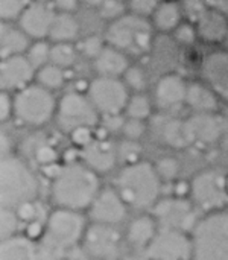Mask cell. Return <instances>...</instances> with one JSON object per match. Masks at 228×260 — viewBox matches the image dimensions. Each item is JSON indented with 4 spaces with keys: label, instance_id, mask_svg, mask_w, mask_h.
Returning a JSON list of instances; mask_svg holds the SVG:
<instances>
[{
    "label": "cell",
    "instance_id": "cell-20",
    "mask_svg": "<svg viewBox=\"0 0 228 260\" xmlns=\"http://www.w3.org/2000/svg\"><path fill=\"white\" fill-rule=\"evenodd\" d=\"M158 229L160 227L151 213H142L129 221L123 238L131 248L146 251L154 241Z\"/></svg>",
    "mask_w": 228,
    "mask_h": 260
},
{
    "label": "cell",
    "instance_id": "cell-38",
    "mask_svg": "<svg viewBox=\"0 0 228 260\" xmlns=\"http://www.w3.org/2000/svg\"><path fill=\"white\" fill-rule=\"evenodd\" d=\"M126 8L128 3H125L123 0H104L99 6V14L102 18L114 21L126 14Z\"/></svg>",
    "mask_w": 228,
    "mask_h": 260
},
{
    "label": "cell",
    "instance_id": "cell-58",
    "mask_svg": "<svg viewBox=\"0 0 228 260\" xmlns=\"http://www.w3.org/2000/svg\"><path fill=\"white\" fill-rule=\"evenodd\" d=\"M225 184H227V192H228V174H227V177H225Z\"/></svg>",
    "mask_w": 228,
    "mask_h": 260
},
{
    "label": "cell",
    "instance_id": "cell-43",
    "mask_svg": "<svg viewBox=\"0 0 228 260\" xmlns=\"http://www.w3.org/2000/svg\"><path fill=\"white\" fill-rule=\"evenodd\" d=\"M21 235L32 242H40L46 236V219H35L27 224H23Z\"/></svg>",
    "mask_w": 228,
    "mask_h": 260
},
{
    "label": "cell",
    "instance_id": "cell-34",
    "mask_svg": "<svg viewBox=\"0 0 228 260\" xmlns=\"http://www.w3.org/2000/svg\"><path fill=\"white\" fill-rule=\"evenodd\" d=\"M50 49H52V46H49L44 40H35L29 46V49L24 55L27 56L30 64L35 67V70H38L50 62Z\"/></svg>",
    "mask_w": 228,
    "mask_h": 260
},
{
    "label": "cell",
    "instance_id": "cell-21",
    "mask_svg": "<svg viewBox=\"0 0 228 260\" xmlns=\"http://www.w3.org/2000/svg\"><path fill=\"white\" fill-rule=\"evenodd\" d=\"M187 125L193 143H213L222 136L224 131L222 119L215 113H197L190 119H187Z\"/></svg>",
    "mask_w": 228,
    "mask_h": 260
},
{
    "label": "cell",
    "instance_id": "cell-37",
    "mask_svg": "<svg viewBox=\"0 0 228 260\" xmlns=\"http://www.w3.org/2000/svg\"><path fill=\"white\" fill-rule=\"evenodd\" d=\"M15 213L20 218L21 224H27L30 221H35V219H46L47 218V215L44 213V210H43L41 204L38 203V200L20 204L15 209Z\"/></svg>",
    "mask_w": 228,
    "mask_h": 260
},
{
    "label": "cell",
    "instance_id": "cell-6",
    "mask_svg": "<svg viewBox=\"0 0 228 260\" xmlns=\"http://www.w3.org/2000/svg\"><path fill=\"white\" fill-rule=\"evenodd\" d=\"M88 218L82 212L55 207L46 218V236L43 242L56 251H66L82 242Z\"/></svg>",
    "mask_w": 228,
    "mask_h": 260
},
{
    "label": "cell",
    "instance_id": "cell-44",
    "mask_svg": "<svg viewBox=\"0 0 228 260\" xmlns=\"http://www.w3.org/2000/svg\"><path fill=\"white\" fill-rule=\"evenodd\" d=\"M146 133V125L145 120H137V119H126L123 126H122V134L126 140H134L139 142Z\"/></svg>",
    "mask_w": 228,
    "mask_h": 260
},
{
    "label": "cell",
    "instance_id": "cell-17",
    "mask_svg": "<svg viewBox=\"0 0 228 260\" xmlns=\"http://www.w3.org/2000/svg\"><path fill=\"white\" fill-rule=\"evenodd\" d=\"M203 82H206L218 98L228 102V50L209 53L201 64Z\"/></svg>",
    "mask_w": 228,
    "mask_h": 260
},
{
    "label": "cell",
    "instance_id": "cell-46",
    "mask_svg": "<svg viewBox=\"0 0 228 260\" xmlns=\"http://www.w3.org/2000/svg\"><path fill=\"white\" fill-rule=\"evenodd\" d=\"M160 5V0H128V9L129 12L140 15V17H151L157 6Z\"/></svg>",
    "mask_w": 228,
    "mask_h": 260
},
{
    "label": "cell",
    "instance_id": "cell-60",
    "mask_svg": "<svg viewBox=\"0 0 228 260\" xmlns=\"http://www.w3.org/2000/svg\"><path fill=\"white\" fill-rule=\"evenodd\" d=\"M171 2H177V0H171Z\"/></svg>",
    "mask_w": 228,
    "mask_h": 260
},
{
    "label": "cell",
    "instance_id": "cell-42",
    "mask_svg": "<svg viewBox=\"0 0 228 260\" xmlns=\"http://www.w3.org/2000/svg\"><path fill=\"white\" fill-rule=\"evenodd\" d=\"M174 38L181 46H190V44H193L197 41V38H198V30H197L195 23H192V21L180 23L178 27L174 30Z\"/></svg>",
    "mask_w": 228,
    "mask_h": 260
},
{
    "label": "cell",
    "instance_id": "cell-28",
    "mask_svg": "<svg viewBox=\"0 0 228 260\" xmlns=\"http://www.w3.org/2000/svg\"><path fill=\"white\" fill-rule=\"evenodd\" d=\"M183 8L177 2L163 0L151 15L152 26L161 32H174L181 23Z\"/></svg>",
    "mask_w": 228,
    "mask_h": 260
},
{
    "label": "cell",
    "instance_id": "cell-30",
    "mask_svg": "<svg viewBox=\"0 0 228 260\" xmlns=\"http://www.w3.org/2000/svg\"><path fill=\"white\" fill-rule=\"evenodd\" d=\"M64 79H66V76H64L62 69L55 66V64H52V62H49L44 67L37 70V81H38V84L43 85L44 88L50 90V91H53L56 88H61L62 84H64Z\"/></svg>",
    "mask_w": 228,
    "mask_h": 260
},
{
    "label": "cell",
    "instance_id": "cell-14",
    "mask_svg": "<svg viewBox=\"0 0 228 260\" xmlns=\"http://www.w3.org/2000/svg\"><path fill=\"white\" fill-rule=\"evenodd\" d=\"M122 239L123 238L117 227L90 222L81 245L84 247V251L93 259L116 260L119 256Z\"/></svg>",
    "mask_w": 228,
    "mask_h": 260
},
{
    "label": "cell",
    "instance_id": "cell-5",
    "mask_svg": "<svg viewBox=\"0 0 228 260\" xmlns=\"http://www.w3.org/2000/svg\"><path fill=\"white\" fill-rule=\"evenodd\" d=\"M152 23L133 12L111 21L105 30L107 44L133 55H143L152 46Z\"/></svg>",
    "mask_w": 228,
    "mask_h": 260
},
{
    "label": "cell",
    "instance_id": "cell-32",
    "mask_svg": "<svg viewBox=\"0 0 228 260\" xmlns=\"http://www.w3.org/2000/svg\"><path fill=\"white\" fill-rule=\"evenodd\" d=\"M76 59V49L72 43H53L50 49V62L66 69Z\"/></svg>",
    "mask_w": 228,
    "mask_h": 260
},
{
    "label": "cell",
    "instance_id": "cell-10",
    "mask_svg": "<svg viewBox=\"0 0 228 260\" xmlns=\"http://www.w3.org/2000/svg\"><path fill=\"white\" fill-rule=\"evenodd\" d=\"M160 229H172L192 233L197 222V206L190 198H177L172 195L160 198L151 210Z\"/></svg>",
    "mask_w": 228,
    "mask_h": 260
},
{
    "label": "cell",
    "instance_id": "cell-23",
    "mask_svg": "<svg viewBox=\"0 0 228 260\" xmlns=\"http://www.w3.org/2000/svg\"><path fill=\"white\" fill-rule=\"evenodd\" d=\"M158 139L175 149H184L193 143L187 120H180L175 117H163L161 122L157 123Z\"/></svg>",
    "mask_w": 228,
    "mask_h": 260
},
{
    "label": "cell",
    "instance_id": "cell-29",
    "mask_svg": "<svg viewBox=\"0 0 228 260\" xmlns=\"http://www.w3.org/2000/svg\"><path fill=\"white\" fill-rule=\"evenodd\" d=\"M79 34V23L72 12H56L49 38L53 43H72Z\"/></svg>",
    "mask_w": 228,
    "mask_h": 260
},
{
    "label": "cell",
    "instance_id": "cell-12",
    "mask_svg": "<svg viewBox=\"0 0 228 260\" xmlns=\"http://www.w3.org/2000/svg\"><path fill=\"white\" fill-rule=\"evenodd\" d=\"M145 254L148 259L192 260L190 233L172 229H158Z\"/></svg>",
    "mask_w": 228,
    "mask_h": 260
},
{
    "label": "cell",
    "instance_id": "cell-33",
    "mask_svg": "<svg viewBox=\"0 0 228 260\" xmlns=\"http://www.w3.org/2000/svg\"><path fill=\"white\" fill-rule=\"evenodd\" d=\"M21 221L14 209L0 207V238L8 239L21 233Z\"/></svg>",
    "mask_w": 228,
    "mask_h": 260
},
{
    "label": "cell",
    "instance_id": "cell-31",
    "mask_svg": "<svg viewBox=\"0 0 228 260\" xmlns=\"http://www.w3.org/2000/svg\"><path fill=\"white\" fill-rule=\"evenodd\" d=\"M125 113L129 119L146 120L152 113V104L145 94L136 93L129 98L126 108H125Z\"/></svg>",
    "mask_w": 228,
    "mask_h": 260
},
{
    "label": "cell",
    "instance_id": "cell-26",
    "mask_svg": "<svg viewBox=\"0 0 228 260\" xmlns=\"http://www.w3.org/2000/svg\"><path fill=\"white\" fill-rule=\"evenodd\" d=\"M0 260H38L35 242L21 233L3 239L0 244Z\"/></svg>",
    "mask_w": 228,
    "mask_h": 260
},
{
    "label": "cell",
    "instance_id": "cell-16",
    "mask_svg": "<svg viewBox=\"0 0 228 260\" xmlns=\"http://www.w3.org/2000/svg\"><path fill=\"white\" fill-rule=\"evenodd\" d=\"M35 67L26 55L2 58L0 62V85L3 91H20L32 84Z\"/></svg>",
    "mask_w": 228,
    "mask_h": 260
},
{
    "label": "cell",
    "instance_id": "cell-27",
    "mask_svg": "<svg viewBox=\"0 0 228 260\" xmlns=\"http://www.w3.org/2000/svg\"><path fill=\"white\" fill-rule=\"evenodd\" d=\"M29 37L20 27H11L2 24L0 32V53L2 58H9L15 55H24L29 49Z\"/></svg>",
    "mask_w": 228,
    "mask_h": 260
},
{
    "label": "cell",
    "instance_id": "cell-18",
    "mask_svg": "<svg viewBox=\"0 0 228 260\" xmlns=\"http://www.w3.org/2000/svg\"><path fill=\"white\" fill-rule=\"evenodd\" d=\"M81 155L82 163L99 175L113 171L119 163L117 146L107 139H94L88 146L81 149Z\"/></svg>",
    "mask_w": 228,
    "mask_h": 260
},
{
    "label": "cell",
    "instance_id": "cell-2",
    "mask_svg": "<svg viewBox=\"0 0 228 260\" xmlns=\"http://www.w3.org/2000/svg\"><path fill=\"white\" fill-rule=\"evenodd\" d=\"M161 186L154 163L146 160L122 166L114 178V187L126 206L140 212L152 210L161 198Z\"/></svg>",
    "mask_w": 228,
    "mask_h": 260
},
{
    "label": "cell",
    "instance_id": "cell-3",
    "mask_svg": "<svg viewBox=\"0 0 228 260\" xmlns=\"http://www.w3.org/2000/svg\"><path fill=\"white\" fill-rule=\"evenodd\" d=\"M40 183L30 166L17 155H3L0 161V207L17 209L38 200Z\"/></svg>",
    "mask_w": 228,
    "mask_h": 260
},
{
    "label": "cell",
    "instance_id": "cell-35",
    "mask_svg": "<svg viewBox=\"0 0 228 260\" xmlns=\"http://www.w3.org/2000/svg\"><path fill=\"white\" fill-rule=\"evenodd\" d=\"M155 171L160 177V180L163 183H174L178 180V175H180V171H181V166H180V161L175 158V157H161L158 158L155 163Z\"/></svg>",
    "mask_w": 228,
    "mask_h": 260
},
{
    "label": "cell",
    "instance_id": "cell-53",
    "mask_svg": "<svg viewBox=\"0 0 228 260\" xmlns=\"http://www.w3.org/2000/svg\"><path fill=\"white\" fill-rule=\"evenodd\" d=\"M210 8L218 9L219 12H222L228 18V0H207Z\"/></svg>",
    "mask_w": 228,
    "mask_h": 260
},
{
    "label": "cell",
    "instance_id": "cell-54",
    "mask_svg": "<svg viewBox=\"0 0 228 260\" xmlns=\"http://www.w3.org/2000/svg\"><path fill=\"white\" fill-rule=\"evenodd\" d=\"M119 260H148V259H143L142 256H139V254H125V256H122Z\"/></svg>",
    "mask_w": 228,
    "mask_h": 260
},
{
    "label": "cell",
    "instance_id": "cell-39",
    "mask_svg": "<svg viewBox=\"0 0 228 260\" xmlns=\"http://www.w3.org/2000/svg\"><path fill=\"white\" fill-rule=\"evenodd\" d=\"M32 0H0V15L3 21L15 20Z\"/></svg>",
    "mask_w": 228,
    "mask_h": 260
},
{
    "label": "cell",
    "instance_id": "cell-48",
    "mask_svg": "<svg viewBox=\"0 0 228 260\" xmlns=\"http://www.w3.org/2000/svg\"><path fill=\"white\" fill-rule=\"evenodd\" d=\"M81 47H82V52H84L87 56L94 58V56L104 49V43H102V40L97 38V37H88V38H85V40L81 43Z\"/></svg>",
    "mask_w": 228,
    "mask_h": 260
},
{
    "label": "cell",
    "instance_id": "cell-55",
    "mask_svg": "<svg viewBox=\"0 0 228 260\" xmlns=\"http://www.w3.org/2000/svg\"><path fill=\"white\" fill-rule=\"evenodd\" d=\"M82 3H85V5H90V6H101V3L104 2V0H81Z\"/></svg>",
    "mask_w": 228,
    "mask_h": 260
},
{
    "label": "cell",
    "instance_id": "cell-8",
    "mask_svg": "<svg viewBox=\"0 0 228 260\" xmlns=\"http://www.w3.org/2000/svg\"><path fill=\"white\" fill-rule=\"evenodd\" d=\"M225 177L227 175L219 171L206 169L198 172L190 180V200L197 209L203 210L204 213L227 209L228 192Z\"/></svg>",
    "mask_w": 228,
    "mask_h": 260
},
{
    "label": "cell",
    "instance_id": "cell-49",
    "mask_svg": "<svg viewBox=\"0 0 228 260\" xmlns=\"http://www.w3.org/2000/svg\"><path fill=\"white\" fill-rule=\"evenodd\" d=\"M14 114V99H11L8 91H2L0 96V119L2 122L8 120Z\"/></svg>",
    "mask_w": 228,
    "mask_h": 260
},
{
    "label": "cell",
    "instance_id": "cell-13",
    "mask_svg": "<svg viewBox=\"0 0 228 260\" xmlns=\"http://www.w3.org/2000/svg\"><path fill=\"white\" fill-rule=\"evenodd\" d=\"M129 207L119 195L114 186L101 187L99 193L93 200L91 206L87 210V218L93 224L114 225L122 224L128 215Z\"/></svg>",
    "mask_w": 228,
    "mask_h": 260
},
{
    "label": "cell",
    "instance_id": "cell-50",
    "mask_svg": "<svg viewBox=\"0 0 228 260\" xmlns=\"http://www.w3.org/2000/svg\"><path fill=\"white\" fill-rule=\"evenodd\" d=\"M172 184V192L171 195L172 197H177V198H190V193H192V184L190 181H186V180H177Z\"/></svg>",
    "mask_w": 228,
    "mask_h": 260
},
{
    "label": "cell",
    "instance_id": "cell-15",
    "mask_svg": "<svg viewBox=\"0 0 228 260\" xmlns=\"http://www.w3.org/2000/svg\"><path fill=\"white\" fill-rule=\"evenodd\" d=\"M56 12L49 3L43 2H35L32 0L27 8L20 14L18 20V27L34 41L35 40H43L49 37L53 18Z\"/></svg>",
    "mask_w": 228,
    "mask_h": 260
},
{
    "label": "cell",
    "instance_id": "cell-57",
    "mask_svg": "<svg viewBox=\"0 0 228 260\" xmlns=\"http://www.w3.org/2000/svg\"><path fill=\"white\" fill-rule=\"evenodd\" d=\"M35 2H43V3H49V2H52V0H35Z\"/></svg>",
    "mask_w": 228,
    "mask_h": 260
},
{
    "label": "cell",
    "instance_id": "cell-24",
    "mask_svg": "<svg viewBox=\"0 0 228 260\" xmlns=\"http://www.w3.org/2000/svg\"><path fill=\"white\" fill-rule=\"evenodd\" d=\"M198 37L207 43H224L228 34V18L215 8H210L195 23Z\"/></svg>",
    "mask_w": 228,
    "mask_h": 260
},
{
    "label": "cell",
    "instance_id": "cell-51",
    "mask_svg": "<svg viewBox=\"0 0 228 260\" xmlns=\"http://www.w3.org/2000/svg\"><path fill=\"white\" fill-rule=\"evenodd\" d=\"M105 123H104V129L105 131H122V126L125 123V120L120 117V114H111V116H104Z\"/></svg>",
    "mask_w": 228,
    "mask_h": 260
},
{
    "label": "cell",
    "instance_id": "cell-45",
    "mask_svg": "<svg viewBox=\"0 0 228 260\" xmlns=\"http://www.w3.org/2000/svg\"><path fill=\"white\" fill-rule=\"evenodd\" d=\"M69 136H70V140H72L73 146H76L79 149H84L85 146H88L96 139V131H94V128L82 126V128H76Z\"/></svg>",
    "mask_w": 228,
    "mask_h": 260
},
{
    "label": "cell",
    "instance_id": "cell-22",
    "mask_svg": "<svg viewBox=\"0 0 228 260\" xmlns=\"http://www.w3.org/2000/svg\"><path fill=\"white\" fill-rule=\"evenodd\" d=\"M129 62L126 53L107 44L104 49L93 58V69L99 76L120 78L128 70Z\"/></svg>",
    "mask_w": 228,
    "mask_h": 260
},
{
    "label": "cell",
    "instance_id": "cell-41",
    "mask_svg": "<svg viewBox=\"0 0 228 260\" xmlns=\"http://www.w3.org/2000/svg\"><path fill=\"white\" fill-rule=\"evenodd\" d=\"M32 157L35 160V163L43 168L47 165H53L58 163V152L53 146L47 145V143H40L32 149Z\"/></svg>",
    "mask_w": 228,
    "mask_h": 260
},
{
    "label": "cell",
    "instance_id": "cell-52",
    "mask_svg": "<svg viewBox=\"0 0 228 260\" xmlns=\"http://www.w3.org/2000/svg\"><path fill=\"white\" fill-rule=\"evenodd\" d=\"M81 0H52L53 6L59 12H73L78 8V3Z\"/></svg>",
    "mask_w": 228,
    "mask_h": 260
},
{
    "label": "cell",
    "instance_id": "cell-4",
    "mask_svg": "<svg viewBox=\"0 0 228 260\" xmlns=\"http://www.w3.org/2000/svg\"><path fill=\"white\" fill-rule=\"evenodd\" d=\"M192 260H228V210L206 213L190 233Z\"/></svg>",
    "mask_w": 228,
    "mask_h": 260
},
{
    "label": "cell",
    "instance_id": "cell-7",
    "mask_svg": "<svg viewBox=\"0 0 228 260\" xmlns=\"http://www.w3.org/2000/svg\"><path fill=\"white\" fill-rule=\"evenodd\" d=\"M56 101L50 90L30 84L14 96V116L27 126H43L56 114Z\"/></svg>",
    "mask_w": 228,
    "mask_h": 260
},
{
    "label": "cell",
    "instance_id": "cell-47",
    "mask_svg": "<svg viewBox=\"0 0 228 260\" xmlns=\"http://www.w3.org/2000/svg\"><path fill=\"white\" fill-rule=\"evenodd\" d=\"M207 9H209L207 0H184L183 3V12H186V15L192 23H197Z\"/></svg>",
    "mask_w": 228,
    "mask_h": 260
},
{
    "label": "cell",
    "instance_id": "cell-36",
    "mask_svg": "<svg viewBox=\"0 0 228 260\" xmlns=\"http://www.w3.org/2000/svg\"><path fill=\"white\" fill-rule=\"evenodd\" d=\"M117 157H119V161L122 163V166L137 163L142 160V146L139 145V142L125 139L117 146Z\"/></svg>",
    "mask_w": 228,
    "mask_h": 260
},
{
    "label": "cell",
    "instance_id": "cell-11",
    "mask_svg": "<svg viewBox=\"0 0 228 260\" xmlns=\"http://www.w3.org/2000/svg\"><path fill=\"white\" fill-rule=\"evenodd\" d=\"M87 96L102 116L120 114L129 101V88L120 78L97 76L87 88Z\"/></svg>",
    "mask_w": 228,
    "mask_h": 260
},
{
    "label": "cell",
    "instance_id": "cell-59",
    "mask_svg": "<svg viewBox=\"0 0 228 260\" xmlns=\"http://www.w3.org/2000/svg\"><path fill=\"white\" fill-rule=\"evenodd\" d=\"M146 259H148V257H146ZM148 260H158V259H148Z\"/></svg>",
    "mask_w": 228,
    "mask_h": 260
},
{
    "label": "cell",
    "instance_id": "cell-19",
    "mask_svg": "<svg viewBox=\"0 0 228 260\" xmlns=\"http://www.w3.org/2000/svg\"><path fill=\"white\" fill-rule=\"evenodd\" d=\"M186 91H187L186 81L175 73H169L157 81L154 88V96L160 108L172 110L186 102Z\"/></svg>",
    "mask_w": 228,
    "mask_h": 260
},
{
    "label": "cell",
    "instance_id": "cell-40",
    "mask_svg": "<svg viewBox=\"0 0 228 260\" xmlns=\"http://www.w3.org/2000/svg\"><path fill=\"white\" fill-rule=\"evenodd\" d=\"M123 82L126 84V87L136 93H142L146 87V76L145 72L140 67L136 66H129L128 70L123 75Z\"/></svg>",
    "mask_w": 228,
    "mask_h": 260
},
{
    "label": "cell",
    "instance_id": "cell-1",
    "mask_svg": "<svg viewBox=\"0 0 228 260\" xmlns=\"http://www.w3.org/2000/svg\"><path fill=\"white\" fill-rule=\"evenodd\" d=\"M99 174L85 163L62 165L59 174L50 181V198L55 207L87 212L101 190Z\"/></svg>",
    "mask_w": 228,
    "mask_h": 260
},
{
    "label": "cell",
    "instance_id": "cell-56",
    "mask_svg": "<svg viewBox=\"0 0 228 260\" xmlns=\"http://www.w3.org/2000/svg\"><path fill=\"white\" fill-rule=\"evenodd\" d=\"M224 43H225V46H227V50H228V34H227V37H225V40H224Z\"/></svg>",
    "mask_w": 228,
    "mask_h": 260
},
{
    "label": "cell",
    "instance_id": "cell-25",
    "mask_svg": "<svg viewBox=\"0 0 228 260\" xmlns=\"http://www.w3.org/2000/svg\"><path fill=\"white\" fill-rule=\"evenodd\" d=\"M197 113H215L218 108V94L206 82L187 84L186 102Z\"/></svg>",
    "mask_w": 228,
    "mask_h": 260
},
{
    "label": "cell",
    "instance_id": "cell-9",
    "mask_svg": "<svg viewBox=\"0 0 228 260\" xmlns=\"http://www.w3.org/2000/svg\"><path fill=\"white\" fill-rule=\"evenodd\" d=\"M56 125L61 131L70 134L76 128H96L99 123V111L94 108L88 96L78 91L66 93L56 107Z\"/></svg>",
    "mask_w": 228,
    "mask_h": 260
}]
</instances>
